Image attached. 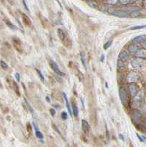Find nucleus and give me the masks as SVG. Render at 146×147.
Here are the masks:
<instances>
[{
	"instance_id": "nucleus-16",
	"label": "nucleus",
	"mask_w": 146,
	"mask_h": 147,
	"mask_svg": "<svg viewBox=\"0 0 146 147\" xmlns=\"http://www.w3.org/2000/svg\"><path fill=\"white\" fill-rule=\"evenodd\" d=\"M13 90L15 91V94L18 95V96H20V91H19V88H18V85H17V83L14 81H13Z\"/></svg>"
},
{
	"instance_id": "nucleus-4",
	"label": "nucleus",
	"mask_w": 146,
	"mask_h": 147,
	"mask_svg": "<svg viewBox=\"0 0 146 147\" xmlns=\"http://www.w3.org/2000/svg\"><path fill=\"white\" fill-rule=\"evenodd\" d=\"M50 65H51V68L53 69V71L57 74H58V75H59V76H65V74L63 73V72H62L60 70H59V68H58V65H57V64L55 63V62H54V61H51L50 62Z\"/></svg>"
},
{
	"instance_id": "nucleus-5",
	"label": "nucleus",
	"mask_w": 146,
	"mask_h": 147,
	"mask_svg": "<svg viewBox=\"0 0 146 147\" xmlns=\"http://www.w3.org/2000/svg\"><path fill=\"white\" fill-rule=\"evenodd\" d=\"M127 81L129 82V83H131V82H136L139 77L137 76V74L134 72H130L128 75H127Z\"/></svg>"
},
{
	"instance_id": "nucleus-17",
	"label": "nucleus",
	"mask_w": 146,
	"mask_h": 147,
	"mask_svg": "<svg viewBox=\"0 0 146 147\" xmlns=\"http://www.w3.org/2000/svg\"><path fill=\"white\" fill-rule=\"evenodd\" d=\"M128 57H129V55H128V54L126 53V52H125V51H121L120 53V54H119V58L120 59V60H127L128 59Z\"/></svg>"
},
{
	"instance_id": "nucleus-33",
	"label": "nucleus",
	"mask_w": 146,
	"mask_h": 147,
	"mask_svg": "<svg viewBox=\"0 0 146 147\" xmlns=\"http://www.w3.org/2000/svg\"><path fill=\"white\" fill-rule=\"evenodd\" d=\"M131 0H118V1L121 4H127L128 3L130 2Z\"/></svg>"
},
{
	"instance_id": "nucleus-25",
	"label": "nucleus",
	"mask_w": 146,
	"mask_h": 147,
	"mask_svg": "<svg viewBox=\"0 0 146 147\" xmlns=\"http://www.w3.org/2000/svg\"><path fill=\"white\" fill-rule=\"evenodd\" d=\"M36 71H37V73H38V76H39L40 79L41 80V81L44 82V81H45V79H44V75L41 74V71H40V70H38V69H36Z\"/></svg>"
},
{
	"instance_id": "nucleus-21",
	"label": "nucleus",
	"mask_w": 146,
	"mask_h": 147,
	"mask_svg": "<svg viewBox=\"0 0 146 147\" xmlns=\"http://www.w3.org/2000/svg\"><path fill=\"white\" fill-rule=\"evenodd\" d=\"M140 16V12L139 10H137V11H133V12H131L130 13V16L131 18H137Z\"/></svg>"
},
{
	"instance_id": "nucleus-40",
	"label": "nucleus",
	"mask_w": 146,
	"mask_h": 147,
	"mask_svg": "<svg viewBox=\"0 0 146 147\" xmlns=\"http://www.w3.org/2000/svg\"><path fill=\"white\" fill-rule=\"evenodd\" d=\"M33 126H34V127H35V131H37V130H39V129H38V126L36 125L35 122H33Z\"/></svg>"
},
{
	"instance_id": "nucleus-22",
	"label": "nucleus",
	"mask_w": 146,
	"mask_h": 147,
	"mask_svg": "<svg viewBox=\"0 0 146 147\" xmlns=\"http://www.w3.org/2000/svg\"><path fill=\"white\" fill-rule=\"evenodd\" d=\"M118 0H106V3L110 5H115L117 3Z\"/></svg>"
},
{
	"instance_id": "nucleus-12",
	"label": "nucleus",
	"mask_w": 146,
	"mask_h": 147,
	"mask_svg": "<svg viewBox=\"0 0 146 147\" xmlns=\"http://www.w3.org/2000/svg\"><path fill=\"white\" fill-rule=\"evenodd\" d=\"M62 95H63V97L65 99V104H66V107H67V109L68 110V113L71 115H72V113H71V107H70V104H69V102H68V97L66 96V94L65 93H62Z\"/></svg>"
},
{
	"instance_id": "nucleus-31",
	"label": "nucleus",
	"mask_w": 146,
	"mask_h": 147,
	"mask_svg": "<svg viewBox=\"0 0 146 147\" xmlns=\"http://www.w3.org/2000/svg\"><path fill=\"white\" fill-rule=\"evenodd\" d=\"M146 27V25H142V26H135V27H132L130 28V30H137V29H142Z\"/></svg>"
},
{
	"instance_id": "nucleus-3",
	"label": "nucleus",
	"mask_w": 146,
	"mask_h": 147,
	"mask_svg": "<svg viewBox=\"0 0 146 147\" xmlns=\"http://www.w3.org/2000/svg\"><path fill=\"white\" fill-rule=\"evenodd\" d=\"M137 89H138L137 85L134 82H131L129 85V91L132 97H134L136 96V94H137Z\"/></svg>"
},
{
	"instance_id": "nucleus-36",
	"label": "nucleus",
	"mask_w": 146,
	"mask_h": 147,
	"mask_svg": "<svg viewBox=\"0 0 146 147\" xmlns=\"http://www.w3.org/2000/svg\"><path fill=\"white\" fill-rule=\"evenodd\" d=\"M27 131H28L29 132H31V131H32V127H31L30 124H27Z\"/></svg>"
},
{
	"instance_id": "nucleus-14",
	"label": "nucleus",
	"mask_w": 146,
	"mask_h": 147,
	"mask_svg": "<svg viewBox=\"0 0 146 147\" xmlns=\"http://www.w3.org/2000/svg\"><path fill=\"white\" fill-rule=\"evenodd\" d=\"M13 45L14 47L16 48V49L19 50L20 51H21L20 49H21V41L18 39V38H13Z\"/></svg>"
},
{
	"instance_id": "nucleus-10",
	"label": "nucleus",
	"mask_w": 146,
	"mask_h": 147,
	"mask_svg": "<svg viewBox=\"0 0 146 147\" xmlns=\"http://www.w3.org/2000/svg\"><path fill=\"white\" fill-rule=\"evenodd\" d=\"M128 50L130 53L131 54H135L137 50H138V47L137 45H135L134 44H130L129 47H128Z\"/></svg>"
},
{
	"instance_id": "nucleus-39",
	"label": "nucleus",
	"mask_w": 146,
	"mask_h": 147,
	"mask_svg": "<svg viewBox=\"0 0 146 147\" xmlns=\"http://www.w3.org/2000/svg\"><path fill=\"white\" fill-rule=\"evenodd\" d=\"M23 4H24V7H25L26 10H29V8H28V7H27V4L25 0H23Z\"/></svg>"
},
{
	"instance_id": "nucleus-18",
	"label": "nucleus",
	"mask_w": 146,
	"mask_h": 147,
	"mask_svg": "<svg viewBox=\"0 0 146 147\" xmlns=\"http://www.w3.org/2000/svg\"><path fill=\"white\" fill-rule=\"evenodd\" d=\"M4 22H5V24H7V27H9L10 29H12V30H16L17 29V27L15 26V25H13L10 21H9L8 20H4Z\"/></svg>"
},
{
	"instance_id": "nucleus-26",
	"label": "nucleus",
	"mask_w": 146,
	"mask_h": 147,
	"mask_svg": "<svg viewBox=\"0 0 146 147\" xmlns=\"http://www.w3.org/2000/svg\"><path fill=\"white\" fill-rule=\"evenodd\" d=\"M61 118H62V120H66L68 118V113L65 111L62 112L61 113Z\"/></svg>"
},
{
	"instance_id": "nucleus-11",
	"label": "nucleus",
	"mask_w": 146,
	"mask_h": 147,
	"mask_svg": "<svg viewBox=\"0 0 146 147\" xmlns=\"http://www.w3.org/2000/svg\"><path fill=\"white\" fill-rule=\"evenodd\" d=\"M131 65H132L134 68H139V67H141V66L143 65L142 62H141L140 60H138V59H136V60H132L131 63Z\"/></svg>"
},
{
	"instance_id": "nucleus-8",
	"label": "nucleus",
	"mask_w": 146,
	"mask_h": 147,
	"mask_svg": "<svg viewBox=\"0 0 146 147\" xmlns=\"http://www.w3.org/2000/svg\"><path fill=\"white\" fill-rule=\"evenodd\" d=\"M146 40V35H140V36H137L136 38H134L133 40H132V42L134 44H139V43H142V42H144Z\"/></svg>"
},
{
	"instance_id": "nucleus-46",
	"label": "nucleus",
	"mask_w": 146,
	"mask_h": 147,
	"mask_svg": "<svg viewBox=\"0 0 146 147\" xmlns=\"http://www.w3.org/2000/svg\"><path fill=\"white\" fill-rule=\"evenodd\" d=\"M135 1H138V0H135Z\"/></svg>"
},
{
	"instance_id": "nucleus-20",
	"label": "nucleus",
	"mask_w": 146,
	"mask_h": 147,
	"mask_svg": "<svg viewBox=\"0 0 146 147\" xmlns=\"http://www.w3.org/2000/svg\"><path fill=\"white\" fill-rule=\"evenodd\" d=\"M88 5H89L90 7H93V8L97 7L98 6L97 3H96L95 1H93V0H89V1H88Z\"/></svg>"
},
{
	"instance_id": "nucleus-19",
	"label": "nucleus",
	"mask_w": 146,
	"mask_h": 147,
	"mask_svg": "<svg viewBox=\"0 0 146 147\" xmlns=\"http://www.w3.org/2000/svg\"><path fill=\"white\" fill-rule=\"evenodd\" d=\"M142 98H143V91H140L138 94H136L135 96V101H140L142 100Z\"/></svg>"
},
{
	"instance_id": "nucleus-7",
	"label": "nucleus",
	"mask_w": 146,
	"mask_h": 147,
	"mask_svg": "<svg viewBox=\"0 0 146 147\" xmlns=\"http://www.w3.org/2000/svg\"><path fill=\"white\" fill-rule=\"evenodd\" d=\"M136 56L141 59H146V49L144 48L138 49L137 51L135 53Z\"/></svg>"
},
{
	"instance_id": "nucleus-1",
	"label": "nucleus",
	"mask_w": 146,
	"mask_h": 147,
	"mask_svg": "<svg viewBox=\"0 0 146 147\" xmlns=\"http://www.w3.org/2000/svg\"><path fill=\"white\" fill-rule=\"evenodd\" d=\"M106 10H107L108 13L113 15V16H115L119 17V18H127L129 16L128 13L125 10H116V9H114V8H112V7L107 8Z\"/></svg>"
},
{
	"instance_id": "nucleus-2",
	"label": "nucleus",
	"mask_w": 146,
	"mask_h": 147,
	"mask_svg": "<svg viewBox=\"0 0 146 147\" xmlns=\"http://www.w3.org/2000/svg\"><path fill=\"white\" fill-rule=\"evenodd\" d=\"M119 94H120V98L123 104L126 105V104H127V94H126V91L125 88L120 87Z\"/></svg>"
},
{
	"instance_id": "nucleus-6",
	"label": "nucleus",
	"mask_w": 146,
	"mask_h": 147,
	"mask_svg": "<svg viewBox=\"0 0 146 147\" xmlns=\"http://www.w3.org/2000/svg\"><path fill=\"white\" fill-rule=\"evenodd\" d=\"M82 130L85 132V134L88 135L89 132H90V125L87 121H85V120L82 121Z\"/></svg>"
},
{
	"instance_id": "nucleus-23",
	"label": "nucleus",
	"mask_w": 146,
	"mask_h": 147,
	"mask_svg": "<svg viewBox=\"0 0 146 147\" xmlns=\"http://www.w3.org/2000/svg\"><path fill=\"white\" fill-rule=\"evenodd\" d=\"M0 65H1V67L3 68V69H7L8 68V65H7V64L5 63V62H4L3 60H1L0 61Z\"/></svg>"
},
{
	"instance_id": "nucleus-34",
	"label": "nucleus",
	"mask_w": 146,
	"mask_h": 147,
	"mask_svg": "<svg viewBox=\"0 0 146 147\" xmlns=\"http://www.w3.org/2000/svg\"><path fill=\"white\" fill-rule=\"evenodd\" d=\"M52 127L54 128V130H55V131H56V132H57L58 134H59V135H60V136H62V134H61V132H59V130H58V128L56 127V125H54V124H52Z\"/></svg>"
},
{
	"instance_id": "nucleus-44",
	"label": "nucleus",
	"mask_w": 146,
	"mask_h": 147,
	"mask_svg": "<svg viewBox=\"0 0 146 147\" xmlns=\"http://www.w3.org/2000/svg\"><path fill=\"white\" fill-rule=\"evenodd\" d=\"M0 88H2V85H1V82H0Z\"/></svg>"
},
{
	"instance_id": "nucleus-38",
	"label": "nucleus",
	"mask_w": 146,
	"mask_h": 147,
	"mask_svg": "<svg viewBox=\"0 0 146 147\" xmlns=\"http://www.w3.org/2000/svg\"><path fill=\"white\" fill-rule=\"evenodd\" d=\"M15 76V77H16V80L19 82V81H20V74H19L18 73H16Z\"/></svg>"
},
{
	"instance_id": "nucleus-41",
	"label": "nucleus",
	"mask_w": 146,
	"mask_h": 147,
	"mask_svg": "<svg viewBox=\"0 0 146 147\" xmlns=\"http://www.w3.org/2000/svg\"><path fill=\"white\" fill-rule=\"evenodd\" d=\"M119 138H120L122 141H124V137H123V135L122 134H120V135H119Z\"/></svg>"
},
{
	"instance_id": "nucleus-13",
	"label": "nucleus",
	"mask_w": 146,
	"mask_h": 147,
	"mask_svg": "<svg viewBox=\"0 0 146 147\" xmlns=\"http://www.w3.org/2000/svg\"><path fill=\"white\" fill-rule=\"evenodd\" d=\"M72 107H73V115L75 117H78V115H79V109H78L77 104L75 102H73Z\"/></svg>"
},
{
	"instance_id": "nucleus-43",
	"label": "nucleus",
	"mask_w": 146,
	"mask_h": 147,
	"mask_svg": "<svg viewBox=\"0 0 146 147\" xmlns=\"http://www.w3.org/2000/svg\"><path fill=\"white\" fill-rule=\"evenodd\" d=\"M46 101H47L48 102H50V101H50V98H49V97H48V96L46 97Z\"/></svg>"
},
{
	"instance_id": "nucleus-9",
	"label": "nucleus",
	"mask_w": 146,
	"mask_h": 147,
	"mask_svg": "<svg viewBox=\"0 0 146 147\" xmlns=\"http://www.w3.org/2000/svg\"><path fill=\"white\" fill-rule=\"evenodd\" d=\"M22 20H23V23L24 24V25H26L27 27H30L31 26L32 22H31L30 19L29 18V17L27 15H25V14L22 15Z\"/></svg>"
},
{
	"instance_id": "nucleus-32",
	"label": "nucleus",
	"mask_w": 146,
	"mask_h": 147,
	"mask_svg": "<svg viewBox=\"0 0 146 147\" xmlns=\"http://www.w3.org/2000/svg\"><path fill=\"white\" fill-rule=\"evenodd\" d=\"M129 12H133V11H137V10H140V8L137 7H130L129 8Z\"/></svg>"
},
{
	"instance_id": "nucleus-30",
	"label": "nucleus",
	"mask_w": 146,
	"mask_h": 147,
	"mask_svg": "<svg viewBox=\"0 0 146 147\" xmlns=\"http://www.w3.org/2000/svg\"><path fill=\"white\" fill-rule=\"evenodd\" d=\"M81 60H82V62L84 67L86 68V63H85V56H84L83 54H81Z\"/></svg>"
},
{
	"instance_id": "nucleus-24",
	"label": "nucleus",
	"mask_w": 146,
	"mask_h": 147,
	"mask_svg": "<svg viewBox=\"0 0 146 147\" xmlns=\"http://www.w3.org/2000/svg\"><path fill=\"white\" fill-rule=\"evenodd\" d=\"M112 41H107L106 43H105V44H103V49H105V50H106V49H108V48L112 45Z\"/></svg>"
},
{
	"instance_id": "nucleus-28",
	"label": "nucleus",
	"mask_w": 146,
	"mask_h": 147,
	"mask_svg": "<svg viewBox=\"0 0 146 147\" xmlns=\"http://www.w3.org/2000/svg\"><path fill=\"white\" fill-rule=\"evenodd\" d=\"M24 101H25V103H26V104H27V107H28V109L30 110V112L32 113H34V110H33V108L31 107V105L27 102V101L26 100V99H24Z\"/></svg>"
},
{
	"instance_id": "nucleus-15",
	"label": "nucleus",
	"mask_w": 146,
	"mask_h": 147,
	"mask_svg": "<svg viewBox=\"0 0 146 147\" xmlns=\"http://www.w3.org/2000/svg\"><path fill=\"white\" fill-rule=\"evenodd\" d=\"M57 35H58L59 38L62 41H65V35L64 32H63L61 29H58V30H57Z\"/></svg>"
},
{
	"instance_id": "nucleus-35",
	"label": "nucleus",
	"mask_w": 146,
	"mask_h": 147,
	"mask_svg": "<svg viewBox=\"0 0 146 147\" xmlns=\"http://www.w3.org/2000/svg\"><path fill=\"white\" fill-rule=\"evenodd\" d=\"M137 137H138V138L140 140V141H142V142H143V141H146V137H144V136H140L139 134H137Z\"/></svg>"
},
{
	"instance_id": "nucleus-29",
	"label": "nucleus",
	"mask_w": 146,
	"mask_h": 147,
	"mask_svg": "<svg viewBox=\"0 0 146 147\" xmlns=\"http://www.w3.org/2000/svg\"><path fill=\"white\" fill-rule=\"evenodd\" d=\"M117 66H119V67H123V66H124L125 65V63H124V62L122 60H117Z\"/></svg>"
},
{
	"instance_id": "nucleus-37",
	"label": "nucleus",
	"mask_w": 146,
	"mask_h": 147,
	"mask_svg": "<svg viewBox=\"0 0 146 147\" xmlns=\"http://www.w3.org/2000/svg\"><path fill=\"white\" fill-rule=\"evenodd\" d=\"M50 113H51V115L52 116H54V115H55V110H54L53 108L50 109Z\"/></svg>"
},
{
	"instance_id": "nucleus-42",
	"label": "nucleus",
	"mask_w": 146,
	"mask_h": 147,
	"mask_svg": "<svg viewBox=\"0 0 146 147\" xmlns=\"http://www.w3.org/2000/svg\"><path fill=\"white\" fill-rule=\"evenodd\" d=\"M101 62H103V60H104V55H103V54H101Z\"/></svg>"
},
{
	"instance_id": "nucleus-45",
	"label": "nucleus",
	"mask_w": 146,
	"mask_h": 147,
	"mask_svg": "<svg viewBox=\"0 0 146 147\" xmlns=\"http://www.w3.org/2000/svg\"><path fill=\"white\" fill-rule=\"evenodd\" d=\"M145 45H146V42H145Z\"/></svg>"
},
{
	"instance_id": "nucleus-27",
	"label": "nucleus",
	"mask_w": 146,
	"mask_h": 147,
	"mask_svg": "<svg viewBox=\"0 0 146 147\" xmlns=\"http://www.w3.org/2000/svg\"><path fill=\"white\" fill-rule=\"evenodd\" d=\"M35 135H36V137H37V138H40V139L44 138V136H43L42 133H41L39 130L35 131Z\"/></svg>"
}]
</instances>
